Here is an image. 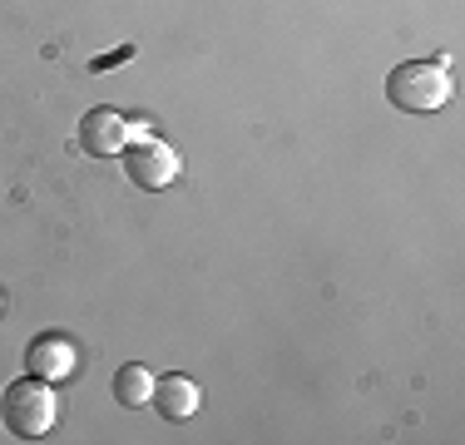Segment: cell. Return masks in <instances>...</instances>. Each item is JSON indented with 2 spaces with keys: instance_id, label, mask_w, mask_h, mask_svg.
<instances>
[{
  "instance_id": "obj_1",
  "label": "cell",
  "mask_w": 465,
  "mask_h": 445,
  "mask_svg": "<svg viewBox=\"0 0 465 445\" xmlns=\"http://www.w3.org/2000/svg\"><path fill=\"white\" fill-rule=\"evenodd\" d=\"M386 99H391L401 114H436V109H446L450 99V74L440 70V64H396L391 74H386Z\"/></svg>"
},
{
  "instance_id": "obj_7",
  "label": "cell",
  "mask_w": 465,
  "mask_h": 445,
  "mask_svg": "<svg viewBox=\"0 0 465 445\" xmlns=\"http://www.w3.org/2000/svg\"><path fill=\"white\" fill-rule=\"evenodd\" d=\"M114 396L124 400V406H143V400L153 396V376L143 371V366H119V376H114Z\"/></svg>"
},
{
  "instance_id": "obj_4",
  "label": "cell",
  "mask_w": 465,
  "mask_h": 445,
  "mask_svg": "<svg viewBox=\"0 0 465 445\" xmlns=\"http://www.w3.org/2000/svg\"><path fill=\"white\" fill-rule=\"evenodd\" d=\"M80 149L90 159H114L124 149V114L119 109H90L80 119Z\"/></svg>"
},
{
  "instance_id": "obj_3",
  "label": "cell",
  "mask_w": 465,
  "mask_h": 445,
  "mask_svg": "<svg viewBox=\"0 0 465 445\" xmlns=\"http://www.w3.org/2000/svg\"><path fill=\"white\" fill-rule=\"evenodd\" d=\"M124 173L134 188L159 193V188H169L173 178H179V153L159 139H139V143H129V153H124Z\"/></svg>"
},
{
  "instance_id": "obj_6",
  "label": "cell",
  "mask_w": 465,
  "mask_h": 445,
  "mask_svg": "<svg viewBox=\"0 0 465 445\" xmlns=\"http://www.w3.org/2000/svg\"><path fill=\"white\" fill-rule=\"evenodd\" d=\"M30 376H40V381H60V376L74 371V347L64 337H40L30 341Z\"/></svg>"
},
{
  "instance_id": "obj_2",
  "label": "cell",
  "mask_w": 465,
  "mask_h": 445,
  "mask_svg": "<svg viewBox=\"0 0 465 445\" xmlns=\"http://www.w3.org/2000/svg\"><path fill=\"white\" fill-rule=\"evenodd\" d=\"M0 420H5L10 436L20 440H40L54 426V396L40 376H25V381H10L5 396H0Z\"/></svg>"
},
{
  "instance_id": "obj_5",
  "label": "cell",
  "mask_w": 465,
  "mask_h": 445,
  "mask_svg": "<svg viewBox=\"0 0 465 445\" xmlns=\"http://www.w3.org/2000/svg\"><path fill=\"white\" fill-rule=\"evenodd\" d=\"M149 400L159 406L163 420H188V416H198L203 391H198V381H188V376H159V386H153Z\"/></svg>"
}]
</instances>
